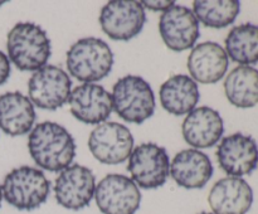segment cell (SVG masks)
I'll list each match as a JSON object with an SVG mask.
<instances>
[{
    "mask_svg": "<svg viewBox=\"0 0 258 214\" xmlns=\"http://www.w3.org/2000/svg\"><path fill=\"white\" fill-rule=\"evenodd\" d=\"M88 148L98 161L107 165H117L130 158L134 137L125 125L102 122L91 132Z\"/></svg>",
    "mask_w": 258,
    "mask_h": 214,
    "instance_id": "9",
    "label": "cell"
},
{
    "mask_svg": "<svg viewBox=\"0 0 258 214\" xmlns=\"http://www.w3.org/2000/svg\"><path fill=\"white\" fill-rule=\"evenodd\" d=\"M28 149L34 163L48 171H62L72 164L76 142L62 125L44 121L29 133Z\"/></svg>",
    "mask_w": 258,
    "mask_h": 214,
    "instance_id": "1",
    "label": "cell"
},
{
    "mask_svg": "<svg viewBox=\"0 0 258 214\" xmlns=\"http://www.w3.org/2000/svg\"><path fill=\"white\" fill-rule=\"evenodd\" d=\"M10 76L9 58L0 50V86L4 85Z\"/></svg>",
    "mask_w": 258,
    "mask_h": 214,
    "instance_id": "24",
    "label": "cell"
},
{
    "mask_svg": "<svg viewBox=\"0 0 258 214\" xmlns=\"http://www.w3.org/2000/svg\"><path fill=\"white\" fill-rule=\"evenodd\" d=\"M146 22L145 9L140 2L113 0L102 8L100 24L113 40H130L139 35Z\"/></svg>",
    "mask_w": 258,
    "mask_h": 214,
    "instance_id": "10",
    "label": "cell"
},
{
    "mask_svg": "<svg viewBox=\"0 0 258 214\" xmlns=\"http://www.w3.org/2000/svg\"><path fill=\"white\" fill-rule=\"evenodd\" d=\"M2 191L3 198L12 206L19 210H33L45 203L50 183L38 169L20 166L5 176Z\"/></svg>",
    "mask_w": 258,
    "mask_h": 214,
    "instance_id": "4",
    "label": "cell"
},
{
    "mask_svg": "<svg viewBox=\"0 0 258 214\" xmlns=\"http://www.w3.org/2000/svg\"><path fill=\"white\" fill-rule=\"evenodd\" d=\"M3 4H5V2H0V5H3Z\"/></svg>",
    "mask_w": 258,
    "mask_h": 214,
    "instance_id": "28",
    "label": "cell"
},
{
    "mask_svg": "<svg viewBox=\"0 0 258 214\" xmlns=\"http://www.w3.org/2000/svg\"><path fill=\"white\" fill-rule=\"evenodd\" d=\"M170 174L181 188L202 189L213 175V165L207 154L197 149H186L174 156Z\"/></svg>",
    "mask_w": 258,
    "mask_h": 214,
    "instance_id": "18",
    "label": "cell"
},
{
    "mask_svg": "<svg viewBox=\"0 0 258 214\" xmlns=\"http://www.w3.org/2000/svg\"><path fill=\"white\" fill-rule=\"evenodd\" d=\"M112 106L118 117L131 123H143L155 112V96L143 77L125 76L113 86Z\"/></svg>",
    "mask_w": 258,
    "mask_h": 214,
    "instance_id": "5",
    "label": "cell"
},
{
    "mask_svg": "<svg viewBox=\"0 0 258 214\" xmlns=\"http://www.w3.org/2000/svg\"><path fill=\"white\" fill-rule=\"evenodd\" d=\"M127 170L136 185L144 189H156L168 180L170 160L165 149L154 142H145L133 150Z\"/></svg>",
    "mask_w": 258,
    "mask_h": 214,
    "instance_id": "6",
    "label": "cell"
},
{
    "mask_svg": "<svg viewBox=\"0 0 258 214\" xmlns=\"http://www.w3.org/2000/svg\"><path fill=\"white\" fill-rule=\"evenodd\" d=\"M226 53L241 65L258 63V25L246 23L232 28L226 38Z\"/></svg>",
    "mask_w": 258,
    "mask_h": 214,
    "instance_id": "22",
    "label": "cell"
},
{
    "mask_svg": "<svg viewBox=\"0 0 258 214\" xmlns=\"http://www.w3.org/2000/svg\"><path fill=\"white\" fill-rule=\"evenodd\" d=\"M181 130L186 144L197 149H209L222 138L224 123L218 111L202 106L188 113Z\"/></svg>",
    "mask_w": 258,
    "mask_h": 214,
    "instance_id": "16",
    "label": "cell"
},
{
    "mask_svg": "<svg viewBox=\"0 0 258 214\" xmlns=\"http://www.w3.org/2000/svg\"><path fill=\"white\" fill-rule=\"evenodd\" d=\"M70 106L72 115L88 125H100L110 117L113 110L112 96L96 83H83L71 92Z\"/></svg>",
    "mask_w": 258,
    "mask_h": 214,
    "instance_id": "14",
    "label": "cell"
},
{
    "mask_svg": "<svg viewBox=\"0 0 258 214\" xmlns=\"http://www.w3.org/2000/svg\"><path fill=\"white\" fill-rule=\"evenodd\" d=\"M35 115L32 101L18 92L0 96V128L10 136H22L33 128Z\"/></svg>",
    "mask_w": 258,
    "mask_h": 214,
    "instance_id": "19",
    "label": "cell"
},
{
    "mask_svg": "<svg viewBox=\"0 0 258 214\" xmlns=\"http://www.w3.org/2000/svg\"><path fill=\"white\" fill-rule=\"evenodd\" d=\"M239 12L241 3L238 0H197L193 4V13L198 22L216 29L234 23Z\"/></svg>",
    "mask_w": 258,
    "mask_h": 214,
    "instance_id": "23",
    "label": "cell"
},
{
    "mask_svg": "<svg viewBox=\"0 0 258 214\" xmlns=\"http://www.w3.org/2000/svg\"><path fill=\"white\" fill-rule=\"evenodd\" d=\"M199 214H213V213H207V211H202V213H199Z\"/></svg>",
    "mask_w": 258,
    "mask_h": 214,
    "instance_id": "27",
    "label": "cell"
},
{
    "mask_svg": "<svg viewBox=\"0 0 258 214\" xmlns=\"http://www.w3.org/2000/svg\"><path fill=\"white\" fill-rule=\"evenodd\" d=\"M224 92L236 107H254L258 105V69L249 65L232 69L224 81Z\"/></svg>",
    "mask_w": 258,
    "mask_h": 214,
    "instance_id": "21",
    "label": "cell"
},
{
    "mask_svg": "<svg viewBox=\"0 0 258 214\" xmlns=\"http://www.w3.org/2000/svg\"><path fill=\"white\" fill-rule=\"evenodd\" d=\"M159 96L164 110L171 115L183 116L196 108L201 93L193 78L175 75L161 85Z\"/></svg>",
    "mask_w": 258,
    "mask_h": 214,
    "instance_id": "20",
    "label": "cell"
},
{
    "mask_svg": "<svg viewBox=\"0 0 258 214\" xmlns=\"http://www.w3.org/2000/svg\"><path fill=\"white\" fill-rule=\"evenodd\" d=\"M96 179L92 171L83 165H70L60 171L54 183L58 204L70 210L86 208L95 196Z\"/></svg>",
    "mask_w": 258,
    "mask_h": 214,
    "instance_id": "11",
    "label": "cell"
},
{
    "mask_svg": "<svg viewBox=\"0 0 258 214\" xmlns=\"http://www.w3.org/2000/svg\"><path fill=\"white\" fill-rule=\"evenodd\" d=\"M95 199L103 214H135L140 208L141 193L133 179L110 174L96 185Z\"/></svg>",
    "mask_w": 258,
    "mask_h": 214,
    "instance_id": "8",
    "label": "cell"
},
{
    "mask_svg": "<svg viewBox=\"0 0 258 214\" xmlns=\"http://www.w3.org/2000/svg\"><path fill=\"white\" fill-rule=\"evenodd\" d=\"M208 203L213 214H246L253 204V190L244 179L228 176L214 184Z\"/></svg>",
    "mask_w": 258,
    "mask_h": 214,
    "instance_id": "15",
    "label": "cell"
},
{
    "mask_svg": "<svg viewBox=\"0 0 258 214\" xmlns=\"http://www.w3.org/2000/svg\"><path fill=\"white\" fill-rule=\"evenodd\" d=\"M66 63L73 77L83 83H93L110 75L113 53L100 38H82L71 45Z\"/></svg>",
    "mask_w": 258,
    "mask_h": 214,
    "instance_id": "3",
    "label": "cell"
},
{
    "mask_svg": "<svg viewBox=\"0 0 258 214\" xmlns=\"http://www.w3.org/2000/svg\"><path fill=\"white\" fill-rule=\"evenodd\" d=\"M159 32L166 47L175 52L194 47L201 35L194 13L189 8L175 4L161 14Z\"/></svg>",
    "mask_w": 258,
    "mask_h": 214,
    "instance_id": "12",
    "label": "cell"
},
{
    "mask_svg": "<svg viewBox=\"0 0 258 214\" xmlns=\"http://www.w3.org/2000/svg\"><path fill=\"white\" fill-rule=\"evenodd\" d=\"M72 81L66 70L48 64L35 70L28 82V93L32 103L43 110L54 111L70 101Z\"/></svg>",
    "mask_w": 258,
    "mask_h": 214,
    "instance_id": "7",
    "label": "cell"
},
{
    "mask_svg": "<svg viewBox=\"0 0 258 214\" xmlns=\"http://www.w3.org/2000/svg\"><path fill=\"white\" fill-rule=\"evenodd\" d=\"M2 200H3V191H2V185H0V205H2Z\"/></svg>",
    "mask_w": 258,
    "mask_h": 214,
    "instance_id": "26",
    "label": "cell"
},
{
    "mask_svg": "<svg viewBox=\"0 0 258 214\" xmlns=\"http://www.w3.org/2000/svg\"><path fill=\"white\" fill-rule=\"evenodd\" d=\"M144 8L153 10V12H165L174 5V2H143Z\"/></svg>",
    "mask_w": 258,
    "mask_h": 214,
    "instance_id": "25",
    "label": "cell"
},
{
    "mask_svg": "<svg viewBox=\"0 0 258 214\" xmlns=\"http://www.w3.org/2000/svg\"><path fill=\"white\" fill-rule=\"evenodd\" d=\"M218 164L229 176L241 178L248 175L258 164V146L252 136L233 133L219 144L217 149Z\"/></svg>",
    "mask_w": 258,
    "mask_h": 214,
    "instance_id": "13",
    "label": "cell"
},
{
    "mask_svg": "<svg viewBox=\"0 0 258 214\" xmlns=\"http://www.w3.org/2000/svg\"><path fill=\"white\" fill-rule=\"evenodd\" d=\"M9 59L20 70H38L47 65L52 54L47 32L34 23H18L8 33Z\"/></svg>",
    "mask_w": 258,
    "mask_h": 214,
    "instance_id": "2",
    "label": "cell"
},
{
    "mask_svg": "<svg viewBox=\"0 0 258 214\" xmlns=\"http://www.w3.org/2000/svg\"><path fill=\"white\" fill-rule=\"evenodd\" d=\"M229 59L226 50L216 42L196 45L188 57V69L196 82L211 85L221 81L228 69Z\"/></svg>",
    "mask_w": 258,
    "mask_h": 214,
    "instance_id": "17",
    "label": "cell"
}]
</instances>
